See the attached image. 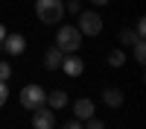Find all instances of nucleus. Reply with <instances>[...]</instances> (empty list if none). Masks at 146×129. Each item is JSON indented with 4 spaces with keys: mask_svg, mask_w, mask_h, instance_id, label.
I'll list each match as a JSON object with an SVG mask.
<instances>
[{
    "mask_svg": "<svg viewBox=\"0 0 146 129\" xmlns=\"http://www.w3.org/2000/svg\"><path fill=\"white\" fill-rule=\"evenodd\" d=\"M35 15H38L41 23H62L64 18V0H35Z\"/></svg>",
    "mask_w": 146,
    "mask_h": 129,
    "instance_id": "obj_1",
    "label": "nucleus"
},
{
    "mask_svg": "<svg viewBox=\"0 0 146 129\" xmlns=\"http://www.w3.org/2000/svg\"><path fill=\"white\" fill-rule=\"evenodd\" d=\"M56 47L62 53H76L82 47V32L76 27H67V23H62V27L56 29Z\"/></svg>",
    "mask_w": 146,
    "mask_h": 129,
    "instance_id": "obj_2",
    "label": "nucleus"
},
{
    "mask_svg": "<svg viewBox=\"0 0 146 129\" xmlns=\"http://www.w3.org/2000/svg\"><path fill=\"white\" fill-rule=\"evenodd\" d=\"M18 100H21V106H23V109H41V106L47 103V91L41 88V85H35V82H32V85H23L21 88V94H18Z\"/></svg>",
    "mask_w": 146,
    "mask_h": 129,
    "instance_id": "obj_3",
    "label": "nucleus"
},
{
    "mask_svg": "<svg viewBox=\"0 0 146 129\" xmlns=\"http://www.w3.org/2000/svg\"><path fill=\"white\" fill-rule=\"evenodd\" d=\"M76 29H79L82 35H100V32H102V18H100V12H94V9L79 12V23H76Z\"/></svg>",
    "mask_w": 146,
    "mask_h": 129,
    "instance_id": "obj_4",
    "label": "nucleus"
},
{
    "mask_svg": "<svg viewBox=\"0 0 146 129\" xmlns=\"http://www.w3.org/2000/svg\"><path fill=\"white\" fill-rule=\"evenodd\" d=\"M56 126V112L41 106V109H32V129H53Z\"/></svg>",
    "mask_w": 146,
    "mask_h": 129,
    "instance_id": "obj_5",
    "label": "nucleus"
},
{
    "mask_svg": "<svg viewBox=\"0 0 146 129\" xmlns=\"http://www.w3.org/2000/svg\"><path fill=\"white\" fill-rule=\"evenodd\" d=\"M0 44H3V50L9 56H21L23 50H27V38H23L21 32H6V38L0 41Z\"/></svg>",
    "mask_w": 146,
    "mask_h": 129,
    "instance_id": "obj_6",
    "label": "nucleus"
},
{
    "mask_svg": "<svg viewBox=\"0 0 146 129\" xmlns=\"http://www.w3.org/2000/svg\"><path fill=\"white\" fill-rule=\"evenodd\" d=\"M62 70H64L67 76H82L85 62H82L76 53H64V56H62Z\"/></svg>",
    "mask_w": 146,
    "mask_h": 129,
    "instance_id": "obj_7",
    "label": "nucleus"
},
{
    "mask_svg": "<svg viewBox=\"0 0 146 129\" xmlns=\"http://www.w3.org/2000/svg\"><path fill=\"white\" fill-rule=\"evenodd\" d=\"M94 112H96V106H94V100H88V97H79L76 103H73V114H76V120H88V117H94Z\"/></svg>",
    "mask_w": 146,
    "mask_h": 129,
    "instance_id": "obj_8",
    "label": "nucleus"
},
{
    "mask_svg": "<svg viewBox=\"0 0 146 129\" xmlns=\"http://www.w3.org/2000/svg\"><path fill=\"white\" fill-rule=\"evenodd\" d=\"M123 100H126V94L120 88H102V103L108 106V109H120Z\"/></svg>",
    "mask_w": 146,
    "mask_h": 129,
    "instance_id": "obj_9",
    "label": "nucleus"
},
{
    "mask_svg": "<svg viewBox=\"0 0 146 129\" xmlns=\"http://www.w3.org/2000/svg\"><path fill=\"white\" fill-rule=\"evenodd\" d=\"M62 50H58V47H50V50H47L44 53V68L47 70H58V68H62Z\"/></svg>",
    "mask_w": 146,
    "mask_h": 129,
    "instance_id": "obj_10",
    "label": "nucleus"
},
{
    "mask_svg": "<svg viewBox=\"0 0 146 129\" xmlns=\"http://www.w3.org/2000/svg\"><path fill=\"white\" fill-rule=\"evenodd\" d=\"M47 109H53V112H58V109H64L67 106V91H53V94H47Z\"/></svg>",
    "mask_w": 146,
    "mask_h": 129,
    "instance_id": "obj_11",
    "label": "nucleus"
},
{
    "mask_svg": "<svg viewBox=\"0 0 146 129\" xmlns=\"http://www.w3.org/2000/svg\"><path fill=\"white\" fill-rule=\"evenodd\" d=\"M108 65L111 68H123L126 65V50H111L108 53Z\"/></svg>",
    "mask_w": 146,
    "mask_h": 129,
    "instance_id": "obj_12",
    "label": "nucleus"
},
{
    "mask_svg": "<svg viewBox=\"0 0 146 129\" xmlns=\"http://www.w3.org/2000/svg\"><path fill=\"white\" fill-rule=\"evenodd\" d=\"M131 56H135V59H137L140 65L146 62V44H143V38H137L135 44H131Z\"/></svg>",
    "mask_w": 146,
    "mask_h": 129,
    "instance_id": "obj_13",
    "label": "nucleus"
},
{
    "mask_svg": "<svg viewBox=\"0 0 146 129\" xmlns=\"http://www.w3.org/2000/svg\"><path fill=\"white\" fill-rule=\"evenodd\" d=\"M117 38H120V44H123V47H131V44L137 41V35H135V29H120Z\"/></svg>",
    "mask_w": 146,
    "mask_h": 129,
    "instance_id": "obj_14",
    "label": "nucleus"
},
{
    "mask_svg": "<svg viewBox=\"0 0 146 129\" xmlns=\"http://www.w3.org/2000/svg\"><path fill=\"white\" fill-rule=\"evenodd\" d=\"M9 79H12V65L0 62V82H9Z\"/></svg>",
    "mask_w": 146,
    "mask_h": 129,
    "instance_id": "obj_15",
    "label": "nucleus"
},
{
    "mask_svg": "<svg viewBox=\"0 0 146 129\" xmlns=\"http://www.w3.org/2000/svg\"><path fill=\"white\" fill-rule=\"evenodd\" d=\"M64 12H70V15H79V12H82L79 0H67V3H64Z\"/></svg>",
    "mask_w": 146,
    "mask_h": 129,
    "instance_id": "obj_16",
    "label": "nucleus"
},
{
    "mask_svg": "<svg viewBox=\"0 0 146 129\" xmlns=\"http://www.w3.org/2000/svg\"><path fill=\"white\" fill-rule=\"evenodd\" d=\"M135 35H137V38L146 35V21H143V18H137V23H135Z\"/></svg>",
    "mask_w": 146,
    "mask_h": 129,
    "instance_id": "obj_17",
    "label": "nucleus"
},
{
    "mask_svg": "<svg viewBox=\"0 0 146 129\" xmlns=\"http://www.w3.org/2000/svg\"><path fill=\"white\" fill-rule=\"evenodd\" d=\"M85 123H88L85 129H105V123H102V120H96V117H88Z\"/></svg>",
    "mask_w": 146,
    "mask_h": 129,
    "instance_id": "obj_18",
    "label": "nucleus"
},
{
    "mask_svg": "<svg viewBox=\"0 0 146 129\" xmlns=\"http://www.w3.org/2000/svg\"><path fill=\"white\" fill-rule=\"evenodd\" d=\"M6 100H9V85H6V82H0V109H3Z\"/></svg>",
    "mask_w": 146,
    "mask_h": 129,
    "instance_id": "obj_19",
    "label": "nucleus"
},
{
    "mask_svg": "<svg viewBox=\"0 0 146 129\" xmlns=\"http://www.w3.org/2000/svg\"><path fill=\"white\" fill-rule=\"evenodd\" d=\"M62 129H85V126H82V120H67Z\"/></svg>",
    "mask_w": 146,
    "mask_h": 129,
    "instance_id": "obj_20",
    "label": "nucleus"
},
{
    "mask_svg": "<svg viewBox=\"0 0 146 129\" xmlns=\"http://www.w3.org/2000/svg\"><path fill=\"white\" fill-rule=\"evenodd\" d=\"M6 32H9V29L3 27V23H0V41H3V38H6Z\"/></svg>",
    "mask_w": 146,
    "mask_h": 129,
    "instance_id": "obj_21",
    "label": "nucleus"
},
{
    "mask_svg": "<svg viewBox=\"0 0 146 129\" xmlns=\"http://www.w3.org/2000/svg\"><path fill=\"white\" fill-rule=\"evenodd\" d=\"M94 6H108V0H91Z\"/></svg>",
    "mask_w": 146,
    "mask_h": 129,
    "instance_id": "obj_22",
    "label": "nucleus"
}]
</instances>
